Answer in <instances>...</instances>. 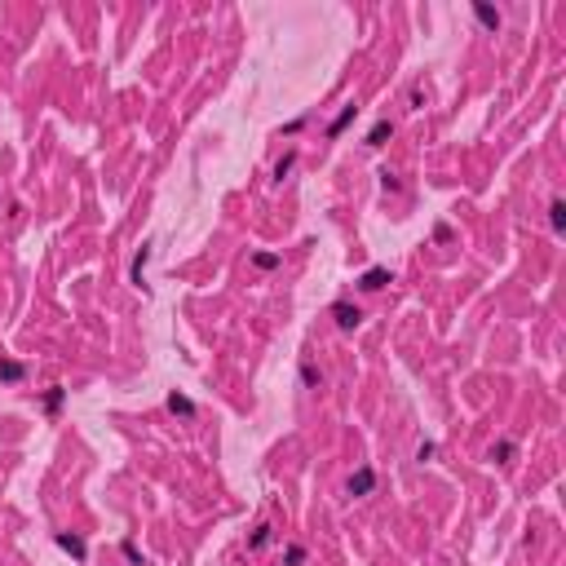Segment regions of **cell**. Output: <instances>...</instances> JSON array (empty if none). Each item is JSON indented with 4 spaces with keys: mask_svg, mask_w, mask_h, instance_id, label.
I'll return each instance as SVG.
<instances>
[{
    "mask_svg": "<svg viewBox=\"0 0 566 566\" xmlns=\"http://www.w3.org/2000/svg\"><path fill=\"white\" fill-rule=\"evenodd\" d=\"M301 380H305V389H319L323 385V372H319L315 363H301Z\"/></svg>",
    "mask_w": 566,
    "mask_h": 566,
    "instance_id": "4fadbf2b",
    "label": "cell"
},
{
    "mask_svg": "<svg viewBox=\"0 0 566 566\" xmlns=\"http://www.w3.org/2000/svg\"><path fill=\"white\" fill-rule=\"evenodd\" d=\"M385 137H394V120H376L367 133V146H385Z\"/></svg>",
    "mask_w": 566,
    "mask_h": 566,
    "instance_id": "9c48e42d",
    "label": "cell"
},
{
    "mask_svg": "<svg viewBox=\"0 0 566 566\" xmlns=\"http://www.w3.org/2000/svg\"><path fill=\"white\" fill-rule=\"evenodd\" d=\"M120 548H124V558H129V562H133V566H146V558H142V548H137V544H133V540H124V544H120Z\"/></svg>",
    "mask_w": 566,
    "mask_h": 566,
    "instance_id": "ac0fdd59",
    "label": "cell"
},
{
    "mask_svg": "<svg viewBox=\"0 0 566 566\" xmlns=\"http://www.w3.org/2000/svg\"><path fill=\"white\" fill-rule=\"evenodd\" d=\"M389 279H394V275L385 270V265H372V270H363V275H359V288H363V292H380Z\"/></svg>",
    "mask_w": 566,
    "mask_h": 566,
    "instance_id": "277c9868",
    "label": "cell"
},
{
    "mask_svg": "<svg viewBox=\"0 0 566 566\" xmlns=\"http://www.w3.org/2000/svg\"><path fill=\"white\" fill-rule=\"evenodd\" d=\"M434 451H438V447L429 443V438H424V443L416 447V460H420V464H424V460H434Z\"/></svg>",
    "mask_w": 566,
    "mask_h": 566,
    "instance_id": "ffe728a7",
    "label": "cell"
},
{
    "mask_svg": "<svg viewBox=\"0 0 566 566\" xmlns=\"http://www.w3.org/2000/svg\"><path fill=\"white\" fill-rule=\"evenodd\" d=\"M265 544H270V527H265V522H261V527H257V531L248 535V548H252V553H257V548H265Z\"/></svg>",
    "mask_w": 566,
    "mask_h": 566,
    "instance_id": "5bb4252c",
    "label": "cell"
},
{
    "mask_svg": "<svg viewBox=\"0 0 566 566\" xmlns=\"http://www.w3.org/2000/svg\"><path fill=\"white\" fill-rule=\"evenodd\" d=\"M380 186H385V191H403V181H399V177H394L389 168H385V173H380Z\"/></svg>",
    "mask_w": 566,
    "mask_h": 566,
    "instance_id": "44dd1931",
    "label": "cell"
},
{
    "mask_svg": "<svg viewBox=\"0 0 566 566\" xmlns=\"http://www.w3.org/2000/svg\"><path fill=\"white\" fill-rule=\"evenodd\" d=\"M412 106H416V111L424 106V89H420V84H412Z\"/></svg>",
    "mask_w": 566,
    "mask_h": 566,
    "instance_id": "7402d4cb",
    "label": "cell"
},
{
    "mask_svg": "<svg viewBox=\"0 0 566 566\" xmlns=\"http://www.w3.org/2000/svg\"><path fill=\"white\" fill-rule=\"evenodd\" d=\"M292 164H296V155H292V151H288V155H283V160H279V164H275V177H279V181H283V177H288V168H292Z\"/></svg>",
    "mask_w": 566,
    "mask_h": 566,
    "instance_id": "d6986e66",
    "label": "cell"
},
{
    "mask_svg": "<svg viewBox=\"0 0 566 566\" xmlns=\"http://www.w3.org/2000/svg\"><path fill=\"white\" fill-rule=\"evenodd\" d=\"M548 226H553V235H562V230H566V204H562V200L548 204Z\"/></svg>",
    "mask_w": 566,
    "mask_h": 566,
    "instance_id": "8fae6325",
    "label": "cell"
},
{
    "mask_svg": "<svg viewBox=\"0 0 566 566\" xmlns=\"http://www.w3.org/2000/svg\"><path fill=\"white\" fill-rule=\"evenodd\" d=\"M168 412H173V416H195L200 407H195V399H186L181 389H173V394H168Z\"/></svg>",
    "mask_w": 566,
    "mask_h": 566,
    "instance_id": "52a82bcc",
    "label": "cell"
},
{
    "mask_svg": "<svg viewBox=\"0 0 566 566\" xmlns=\"http://www.w3.org/2000/svg\"><path fill=\"white\" fill-rule=\"evenodd\" d=\"M0 380H5V385H22V380H27V363H18V359H0Z\"/></svg>",
    "mask_w": 566,
    "mask_h": 566,
    "instance_id": "8992f818",
    "label": "cell"
},
{
    "mask_svg": "<svg viewBox=\"0 0 566 566\" xmlns=\"http://www.w3.org/2000/svg\"><path fill=\"white\" fill-rule=\"evenodd\" d=\"M53 544H58L62 553H71L76 562H84V558H89V544H84L80 535H71V531H58V535H53Z\"/></svg>",
    "mask_w": 566,
    "mask_h": 566,
    "instance_id": "3957f363",
    "label": "cell"
},
{
    "mask_svg": "<svg viewBox=\"0 0 566 566\" xmlns=\"http://www.w3.org/2000/svg\"><path fill=\"white\" fill-rule=\"evenodd\" d=\"M305 562V548L301 544H288V548H283V566H301Z\"/></svg>",
    "mask_w": 566,
    "mask_h": 566,
    "instance_id": "2e32d148",
    "label": "cell"
},
{
    "mask_svg": "<svg viewBox=\"0 0 566 566\" xmlns=\"http://www.w3.org/2000/svg\"><path fill=\"white\" fill-rule=\"evenodd\" d=\"M372 487H376V469H372V464H363V469L350 474L345 495H350V500H363V495H372Z\"/></svg>",
    "mask_w": 566,
    "mask_h": 566,
    "instance_id": "6da1fadb",
    "label": "cell"
},
{
    "mask_svg": "<svg viewBox=\"0 0 566 566\" xmlns=\"http://www.w3.org/2000/svg\"><path fill=\"white\" fill-rule=\"evenodd\" d=\"M354 116H359V106H345V111H341V116H336V120L328 124V137H341V133H345V124H350Z\"/></svg>",
    "mask_w": 566,
    "mask_h": 566,
    "instance_id": "7c38bea8",
    "label": "cell"
},
{
    "mask_svg": "<svg viewBox=\"0 0 566 566\" xmlns=\"http://www.w3.org/2000/svg\"><path fill=\"white\" fill-rule=\"evenodd\" d=\"M474 18L483 22L487 32H500V22H504V18H500V9H491V5H483V0H478V5H474Z\"/></svg>",
    "mask_w": 566,
    "mask_h": 566,
    "instance_id": "ba28073f",
    "label": "cell"
},
{
    "mask_svg": "<svg viewBox=\"0 0 566 566\" xmlns=\"http://www.w3.org/2000/svg\"><path fill=\"white\" fill-rule=\"evenodd\" d=\"M62 399H67V389H62V385H53V389L45 394V412L53 416V412H58V407H62Z\"/></svg>",
    "mask_w": 566,
    "mask_h": 566,
    "instance_id": "9a60e30c",
    "label": "cell"
},
{
    "mask_svg": "<svg viewBox=\"0 0 566 566\" xmlns=\"http://www.w3.org/2000/svg\"><path fill=\"white\" fill-rule=\"evenodd\" d=\"M513 456H518V447L509 443V438H500V443H491V460H495V464H509Z\"/></svg>",
    "mask_w": 566,
    "mask_h": 566,
    "instance_id": "30bf717a",
    "label": "cell"
},
{
    "mask_svg": "<svg viewBox=\"0 0 566 566\" xmlns=\"http://www.w3.org/2000/svg\"><path fill=\"white\" fill-rule=\"evenodd\" d=\"M146 261H151V244H142V248L133 252V265H129V283H133V288H142V283H146Z\"/></svg>",
    "mask_w": 566,
    "mask_h": 566,
    "instance_id": "5b68a950",
    "label": "cell"
},
{
    "mask_svg": "<svg viewBox=\"0 0 566 566\" xmlns=\"http://www.w3.org/2000/svg\"><path fill=\"white\" fill-rule=\"evenodd\" d=\"M332 323H336L341 332H354V328L363 323V310L354 305V301H336V305H332Z\"/></svg>",
    "mask_w": 566,
    "mask_h": 566,
    "instance_id": "7a4b0ae2",
    "label": "cell"
},
{
    "mask_svg": "<svg viewBox=\"0 0 566 566\" xmlns=\"http://www.w3.org/2000/svg\"><path fill=\"white\" fill-rule=\"evenodd\" d=\"M252 265H257V270H275V265H279V252H257V257H252Z\"/></svg>",
    "mask_w": 566,
    "mask_h": 566,
    "instance_id": "e0dca14e",
    "label": "cell"
}]
</instances>
